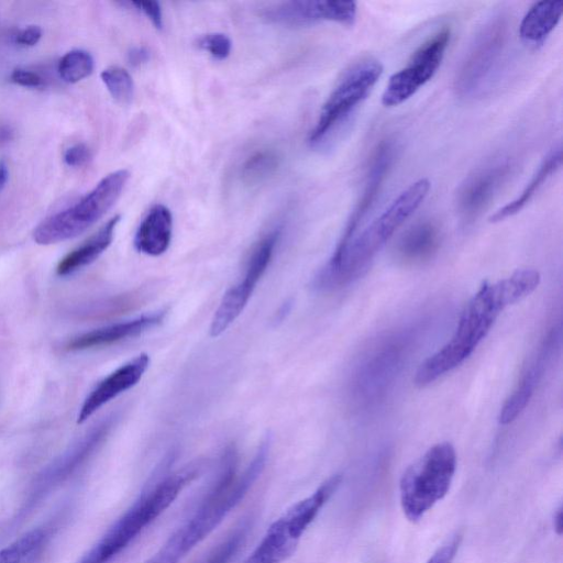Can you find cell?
Returning a JSON list of instances; mask_svg holds the SVG:
<instances>
[{
    "label": "cell",
    "mask_w": 563,
    "mask_h": 563,
    "mask_svg": "<svg viewBox=\"0 0 563 563\" xmlns=\"http://www.w3.org/2000/svg\"><path fill=\"white\" fill-rule=\"evenodd\" d=\"M539 283L540 274L532 268L517 269L507 278L484 283L466 303L451 339L418 367L416 386L426 387L466 361L500 312L530 295Z\"/></svg>",
    "instance_id": "6da1fadb"
},
{
    "label": "cell",
    "mask_w": 563,
    "mask_h": 563,
    "mask_svg": "<svg viewBox=\"0 0 563 563\" xmlns=\"http://www.w3.org/2000/svg\"><path fill=\"white\" fill-rule=\"evenodd\" d=\"M268 451L269 439L265 438L246 468L236 474L235 453L227 450L218 483L195 512L144 563H180L244 499L261 476Z\"/></svg>",
    "instance_id": "7a4b0ae2"
},
{
    "label": "cell",
    "mask_w": 563,
    "mask_h": 563,
    "mask_svg": "<svg viewBox=\"0 0 563 563\" xmlns=\"http://www.w3.org/2000/svg\"><path fill=\"white\" fill-rule=\"evenodd\" d=\"M429 190L430 181L427 178L418 179L402 190L358 235H354L343 246H335L327 264L313 277V290L333 291L358 278L386 242L419 208Z\"/></svg>",
    "instance_id": "3957f363"
},
{
    "label": "cell",
    "mask_w": 563,
    "mask_h": 563,
    "mask_svg": "<svg viewBox=\"0 0 563 563\" xmlns=\"http://www.w3.org/2000/svg\"><path fill=\"white\" fill-rule=\"evenodd\" d=\"M197 474L188 466L157 482L107 530L78 563H109L159 517Z\"/></svg>",
    "instance_id": "277c9868"
},
{
    "label": "cell",
    "mask_w": 563,
    "mask_h": 563,
    "mask_svg": "<svg viewBox=\"0 0 563 563\" xmlns=\"http://www.w3.org/2000/svg\"><path fill=\"white\" fill-rule=\"evenodd\" d=\"M456 471V453L450 442L437 443L412 462L399 483L400 506L417 522L450 490Z\"/></svg>",
    "instance_id": "5b68a950"
},
{
    "label": "cell",
    "mask_w": 563,
    "mask_h": 563,
    "mask_svg": "<svg viewBox=\"0 0 563 563\" xmlns=\"http://www.w3.org/2000/svg\"><path fill=\"white\" fill-rule=\"evenodd\" d=\"M130 177L126 169L104 176L75 205L41 222L33 232L37 244L49 245L78 236L100 220L115 203Z\"/></svg>",
    "instance_id": "8992f818"
},
{
    "label": "cell",
    "mask_w": 563,
    "mask_h": 563,
    "mask_svg": "<svg viewBox=\"0 0 563 563\" xmlns=\"http://www.w3.org/2000/svg\"><path fill=\"white\" fill-rule=\"evenodd\" d=\"M410 343L407 332H396L379 339L362 355L350 383L357 406L374 405L386 395L402 369Z\"/></svg>",
    "instance_id": "52a82bcc"
},
{
    "label": "cell",
    "mask_w": 563,
    "mask_h": 563,
    "mask_svg": "<svg viewBox=\"0 0 563 563\" xmlns=\"http://www.w3.org/2000/svg\"><path fill=\"white\" fill-rule=\"evenodd\" d=\"M508 41V19L499 13L481 29L470 46L455 77V91L472 98L483 91L498 69Z\"/></svg>",
    "instance_id": "ba28073f"
},
{
    "label": "cell",
    "mask_w": 563,
    "mask_h": 563,
    "mask_svg": "<svg viewBox=\"0 0 563 563\" xmlns=\"http://www.w3.org/2000/svg\"><path fill=\"white\" fill-rule=\"evenodd\" d=\"M383 65L375 58L353 64L340 79L320 111L310 132L309 143L318 145L360 104L379 80Z\"/></svg>",
    "instance_id": "9c48e42d"
},
{
    "label": "cell",
    "mask_w": 563,
    "mask_h": 563,
    "mask_svg": "<svg viewBox=\"0 0 563 563\" xmlns=\"http://www.w3.org/2000/svg\"><path fill=\"white\" fill-rule=\"evenodd\" d=\"M451 38V29L444 26L424 41L408 64L390 76L382 95L385 107H396L412 97L439 69Z\"/></svg>",
    "instance_id": "30bf717a"
},
{
    "label": "cell",
    "mask_w": 563,
    "mask_h": 563,
    "mask_svg": "<svg viewBox=\"0 0 563 563\" xmlns=\"http://www.w3.org/2000/svg\"><path fill=\"white\" fill-rule=\"evenodd\" d=\"M280 229L265 235L254 247L244 272L243 279L229 288L211 319L209 333L216 338L222 334L242 313L257 283L272 261Z\"/></svg>",
    "instance_id": "8fae6325"
},
{
    "label": "cell",
    "mask_w": 563,
    "mask_h": 563,
    "mask_svg": "<svg viewBox=\"0 0 563 563\" xmlns=\"http://www.w3.org/2000/svg\"><path fill=\"white\" fill-rule=\"evenodd\" d=\"M354 1H288L267 9L264 18L276 24L302 26L321 21L353 25L356 19Z\"/></svg>",
    "instance_id": "7c38bea8"
},
{
    "label": "cell",
    "mask_w": 563,
    "mask_h": 563,
    "mask_svg": "<svg viewBox=\"0 0 563 563\" xmlns=\"http://www.w3.org/2000/svg\"><path fill=\"white\" fill-rule=\"evenodd\" d=\"M560 345L561 328H554L543 340L517 386L501 406L498 416L500 424L512 422L526 409Z\"/></svg>",
    "instance_id": "4fadbf2b"
},
{
    "label": "cell",
    "mask_w": 563,
    "mask_h": 563,
    "mask_svg": "<svg viewBox=\"0 0 563 563\" xmlns=\"http://www.w3.org/2000/svg\"><path fill=\"white\" fill-rule=\"evenodd\" d=\"M511 169L508 161L498 162L467 176L456 194V209L464 222L475 220L490 203Z\"/></svg>",
    "instance_id": "5bb4252c"
},
{
    "label": "cell",
    "mask_w": 563,
    "mask_h": 563,
    "mask_svg": "<svg viewBox=\"0 0 563 563\" xmlns=\"http://www.w3.org/2000/svg\"><path fill=\"white\" fill-rule=\"evenodd\" d=\"M308 523L288 508L267 529L262 540L243 563H283L295 552Z\"/></svg>",
    "instance_id": "9a60e30c"
},
{
    "label": "cell",
    "mask_w": 563,
    "mask_h": 563,
    "mask_svg": "<svg viewBox=\"0 0 563 563\" xmlns=\"http://www.w3.org/2000/svg\"><path fill=\"white\" fill-rule=\"evenodd\" d=\"M150 365L147 353H141L104 377L85 398L77 422L82 423L120 394L134 387Z\"/></svg>",
    "instance_id": "2e32d148"
},
{
    "label": "cell",
    "mask_w": 563,
    "mask_h": 563,
    "mask_svg": "<svg viewBox=\"0 0 563 563\" xmlns=\"http://www.w3.org/2000/svg\"><path fill=\"white\" fill-rule=\"evenodd\" d=\"M394 157V146L389 141L380 142L373 153L369 166L367 168L366 178L362 195L360 196L347 222L344 231L336 244L342 246L347 243L354 234L362 221L376 200L385 177L390 168Z\"/></svg>",
    "instance_id": "e0dca14e"
},
{
    "label": "cell",
    "mask_w": 563,
    "mask_h": 563,
    "mask_svg": "<svg viewBox=\"0 0 563 563\" xmlns=\"http://www.w3.org/2000/svg\"><path fill=\"white\" fill-rule=\"evenodd\" d=\"M165 310L147 313L132 320L104 325L75 336L67 345L70 351H79L109 345L137 336L162 323Z\"/></svg>",
    "instance_id": "ac0fdd59"
},
{
    "label": "cell",
    "mask_w": 563,
    "mask_h": 563,
    "mask_svg": "<svg viewBox=\"0 0 563 563\" xmlns=\"http://www.w3.org/2000/svg\"><path fill=\"white\" fill-rule=\"evenodd\" d=\"M439 227L431 220L418 221L398 239L395 255L406 265H420L434 256L440 246Z\"/></svg>",
    "instance_id": "d6986e66"
},
{
    "label": "cell",
    "mask_w": 563,
    "mask_h": 563,
    "mask_svg": "<svg viewBox=\"0 0 563 563\" xmlns=\"http://www.w3.org/2000/svg\"><path fill=\"white\" fill-rule=\"evenodd\" d=\"M173 233V216L164 205L152 207L140 223L134 247L137 252L150 256H159L169 247Z\"/></svg>",
    "instance_id": "ffe728a7"
},
{
    "label": "cell",
    "mask_w": 563,
    "mask_h": 563,
    "mask_svg": "<svg viewBox=\"0 0 563 563\" xmlns=\"http://www.w3.org/2000/svg\"><path fill=\"white\" fill-rule=\"evenodd\" d=\"M119 221L120 216H114L98 232L63 257L56 267L57 275H70L95 262L112 243Z\"/></svg>",
    "instance_id": "44dd1931"
},
{
    "label": "cell",
    "mask_w": 563,
    "mask_h": 563,
    "mask_svg": "<svg viewBox=\"0 0 563 563\" xmlns=\"http://www.w3.org/2000/svg\"><path fill=\"white\" fill-rule=\"evenodd\" d=\"M562 13V1L536 2L520 22L519 35L521 40L533 45L543 43L560 22Z\"/></svg>",
    "instance_id": "7402d4cb"
},
{
    "label": "cell",
    "mask_w": 563,
    "mask_h": 563,
    "mask_svg": "<svg viewBox=\"0 0 563 563\" xmlns=\"http://www.w3.org/2000/svg\"><path fill=\"white\" fill-rule=\"evenodd\" d=\"M562 165L561 145L555 146L545 156L538 170L518 197L499 208L489 217V222L497 223L517 214L533 198L537 191L543 186L547 179L554 174Z\"/></svg>",
    "instance_id": "603a6c76"
},
{
    "label": "cell",
    "mask_w": 563,
    "mask_h": 563,
    "mask_svg": "<svg viewBox=\"0 0 563 563\" xmlns=\"http://www.w3.org/2000/svg\"><path fill=\"white\" fill-rule=\"evenodd\" d=\"M45 542V532L33 529L0 550V563H33Z\"/></svg>",
    "instance_id": "cb8c5ba5"
},
{
    "label": "cell",
    "mask_w": 563,
    "mask_h": 563,
    "mask_svg": "<svg viewBox=\"0 0 563 563\" xmlns=\"http://www.w3.org/2000/svg\"><path fill=\"white\" fill-rule=\"evenodd\" d=\"M279 165L276 152L262 150L252 154L241 167V178L246 185H257L272 176Z\"/></svg>",
    "instance_id": "d4e9b609"
},
{
    "label": "cell",
    "mask_w": 563,
    "mask_h": 563,
    "mask_svg": "<svg viewBox=\"0 0 563 563\" xmlns=\"http://www.w3.org/2000/svg\"><path fill=\"white\" fill-rule=\"evenodd\" d=\"M93 66V58L87 51L73 49L60 58L58 74L64 81L75 84L88 77Z\"/></svg>",
    "instance_id": "484cf974"
},
{
    "label": "cell",
    "mask_w": 563,
    "mask_h": 563,
    "mask_svg": "<svg viewBox=\"0 0 563 563\" xmlns=\"http://www.w3.org/2000/svg\"><path fill=\"white\" fill-rule=\"evenodd\" d=\"M101 80L111 97L121 104H128L134 96V82L130 73L119 66H111L102 70Z\"/></svg>",
    "instance_id": "4316f807"
},
{
    "label": "cell",
    "mask_w": 563,
    "mask_h": 563,
    "mask_svg": "<svg viewBox=\"0 0 563 563\" xmlns=\"http://www.w3.org/2000/svg\"><path fill=\"white\" fill-rule=\"evenodd\" d=\"M249 529L250 525L246 521L235 527L213 548L203 563H230L245 542Z\"/></svg>",
    "instance_id": "83f0119b"
},
{
    "label": "cell",
    "mask_w": 563,
    "mask_h": 563,
    "mask_svg": "<svg viewBox=\"0 0 563 563\" xmlns=\"http://www.w3.org/2000/svg\"><path fill=\"white\" fill-rule=\"evenodd\" d=\"M198 46L207 51L213 58L225 59L232 48L231 40L223 33L205 34L197 41Z\"/></svg>",
    "instance_id": "f1b7e54d"
},
{
    "label": "cell",
    "mask_w": 563,
    "mask_h": 563,
    "mask_svg": "<svg viewBox=\"0 0 563 563\" xmlns=\"http://www.w3.org/2000/svg\"><path fill=\"white\" fill-rule=\"evenodd\" d=\"M461 541V533L453 534L450 539H448L442 545H440L435 550V552L429 558L427 563H452L456 556Z\"/></svg>",
    "instance_id": "f546056e"
},
{
    "label": "cell",
    "mask_w": 563,
    "mask_h": 563,
    "mask_svg": "<svg viewBox=\"0 0 563 563\" xmlns=\"http://www.w3.org/2000/svg\"><path fill=\"white\" fill-rule=\"evenodd\" d=\"M135 10L140 11L143 15H145L150 22L156 27H163V15L162 9L158 2L156 1H132L129 2Z\"/></svg>",
    "instance_id": "4dcf8cb0"
},
{
    "label": "cell",
    "mask_w": 563,
    "mask_h": 563,
    "mask_svg": "<svg viewBox=\"0 0 563 563\" xmlns=\"http://www.w3.org/2000/svg\"><path fill=\"white\" fill-rule=\"evenodd\" d=\"M64 162L69 167H80L90 159V150L84 143H76L64 152Z\"/></svg>",
    "instance_id": "1f68e13d"
},
{
    "label": "cell",
    "mask_w": 563,
    "mask_h": 563,
    "mask_svg": "<svg viewBox=\"0 0 563 563\" xmlns=\"http://www.w3.org/2000/svg\"><path fill=\"white\" fill-rule=\"evenodd\" d=\"M10 78L11 81L23 87L41 88L45 86V79L40 74L29 69L16 68L11 73Z\"/></svg>",
    "instance_id": "d6a6232c"
},
{
    "label": "cell",
    "mask_w": 563,
    "mask_h": 563,
    "mask_svg": "<svg viewBox=\"0 0 563 563\" xmlns=\"http://www.w3.org/2000/svg\"><path fill=\"white\" fill-rule=\"evenodd\" d=\"M42 37V29L37 25H29L14 35V42L22 46H33Z\"/></svg>",
    "instance_id": "836d02e7"
},
{
    "label": "cell",
    "mask_w": 563,
    "mask_h": 563,
    "mask_svg": "<svg viewBox=\"0 0 563 563\" xmlns=\"http://www.w3.org/2000/svg\"><path fill=\"white\" fill-rule=\"evenodd\" d=\"M151 58V51L145 46H135L128 52V62L133 67L147 63Z\"/></svg>",
    "instance_id": "e575fe53"
},
{
    "label": "cell",
    "mask_w": 563,
    "mask_h": 563,
    "mask_svg": "<svg viewBox=\"0 0 563 563\" xmlns=\"http://www.w3.org/2000/svg\"><path fill=\"white\" fill-rule=\"evenodd\" d=\"M13 134L14 131L9 124L0 122V145L10 142Z\"/></svg>",
    "instance_id": "d590c367"
},
{
    "label": "cell",
    "mask_w": 563,
    "mask_h": 563,
    "mask_svg": "<svg viewBox=\"0 0 563 563\" xmlns=\"http://www.w3.org/2000/svg\"><path fill=\"white\" fill-rule=\"evenodd\" d=\"M553 527L558 536H561L563 532V510L562 507L555 511L553 517Z\"/></svg>",
    "instance_id": "8d00e7d4"
},
{
    "label": "cell",
    "mask_w": 563,
    "mask_h": 563,
    "mask_svg": "<svg viewBox=\"0 0 563 563\" xmlns=\"http://www.w3.org/2000/svg\"><path fill=\"white\" fill-rule=\"evenodd\" d=\"M4 185H5V178H4L3 173L0 170V190L4 187Z\"/></svg>",
    "instance_id": "74e56055"
}]
</instances>
